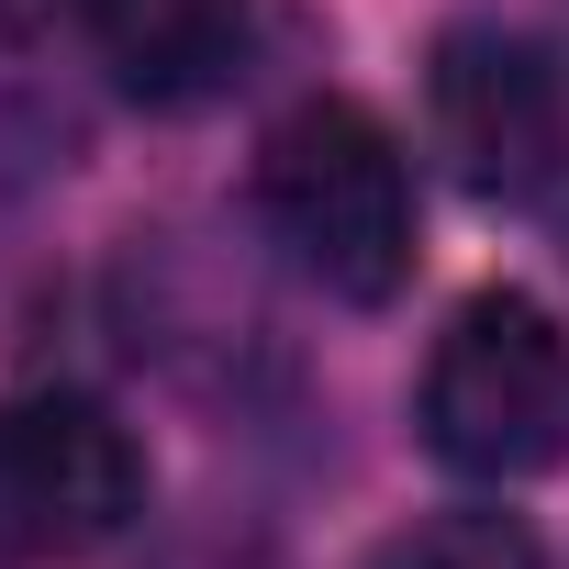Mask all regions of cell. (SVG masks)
<instances>
[{
    "mask_svg": "<svg viewBox=\"0 0 569 569\" xmlns=\"http://www.w3.org/2000/svg\"><path fill=\"white\" fill-rule=\"evenodd\" d=\"M257 212L336 302H391L413 279V157L358 101H302L257 146Z\"/></svg>",
    "mask_w": 569,
    "mask_h": 569,
    "instance_id": "cell-1",
    "label": "cell"
},
{
    "mask_svg": "<svg viewBox=\"0 0 569 569\" xmlns=\"http://www.w3.org/2000/svg\"><path fill=\"white\" fill-rule=\"evenodd\" d=\"M425 447L469 480H536L569 458V325L525 291H480L447 313L425 358Z\"/></svg>",
    "mask_w": 569,
    "mask_h": 569,
    "instance_id": "cell-2",
    "label": "cell"
},
{
    "mask_svg": "<svg viewBox=\"0 0 569 569\" xmlns=\"http://www.w3.org/2000/svg\"><path fill=\"white\" fill-rule=\"evenodd\" d=\"M134 513H146V458L90 391L0 402V558L68 569V558H101Z\"/></svg>",
    "mask_w": 569,
    "mask_h": 569,
    "instance_id": "cell-3",
    "label": "cell"
},
{
    "mask_svg": "<svg viewBox=\"0 0 569 569\" xmlns=\"http://www.w3.org/2000/svg\"><path fill=\"white\" fill-rule=\"evenodd\" d=\"M425 123L436 157L480 190V201H536L569 168V79L536 34L513 23H447L436 68H425Z\"/></svg>",
    "mask_w": 569,
    "mask_h": 569,
    "instance_id": "cell-4",
    "label": "cell"
},
{
    "mask_svg": "<svg viewBox=\"0 0 569 569\" xmlns=\"http://www.w3.org/2000/svg\"><path fill=\"white\" fill-rule=\"evenodd\" d=\"M246 34H257V0H90L101 68H112L134 101H157V112L212 101V90L246 68Z\"/></svg>",
    "mask_w": 569,
    "mask_h": 569,
    "instance_id": "cell-5",
    "label": "cell"
},
{
    "mask_svg": "<svg viewBox=\"0 0 569 569\" xmlns=\"http://www.w3.org/2000/svg\"><path fill=\"white\" fill-rule=\"evenodd\" d=\"M369 569H547V547L513 525V513H480V502H458V513H425V525H402Z\"/></svg>",
    "mask_w": 569,
    "mask_h": 569,
    "instance_id": "cell-6",
    "label": "cell"
}]
</instances>
